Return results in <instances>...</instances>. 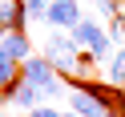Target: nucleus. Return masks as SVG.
Returning <instances> with one entry per match:
<instances>
[{
  "instance_id": "2eb2a0df",
  "label": "nucleus",
  "mask_w": 125,
  "mask_h": 117,
  "mask_svg": "<svg viewBox=\"0 0 125 117\" xmlns=\"http://www.w3.org/2000/svg\"><path fill=\"white\" fill-rule=\"evenodd\" d=\"M0 41H4V24H0Z\"/></svg>"
},
{
  "instance_id": "7ed1b4c3",
  "label": "nucleus",
  "mask_w": 125,
  "mask_h": 117,
  "mask_svg": "<svg viewBox=\"0 0 125 117\" xmlns=\"http://www.w3.org/2000/svg\"><path fill=\"white\" fill-rule=\"evenodd\" d=\"M44 20L52 28H61V32H73V24L81 20V0H49Z\"/></svg>"
},
{
  "instance_id": "ddd939ff",
  "label": "nucleus",
  "mask_w": 125,
  "mask_h": 117,
  "mask_svg": "<svg viewBox=\"0 0 125 117\" xmlns=\"http://www.w3.org/2000/svg\"><path fill=\"white\" fill-rule=\"evenodd\" d=\"M28 117H61V109H52V105H36V109H28Z\"/></svg>"
},
{
  "instance_id": "f257e3e1",
  "label": "nucleus",
  "mask_w": 125,
  "mask_h": 117,
  "mask_svg": "<svg viewBox=\"0 0 125 117\" xmlns=\"http://www.w3.org/2000/svg\"><path fill=\"white\" fill-rule=\"evenodd\" d=\"M20 77L36 89V97H61V93H65V77H61L44 57H36V53L20 61Z\"/></svg>"
},
{
  "instance_id": "9d476101",
  "label": "nucleus",
  "mask_w": 125,
  "mask_h": 117,
  "mask_svg": "<svg viewBox=\"0 0 125 117\" xmlns=\"http://www.w3.org/2000/svg\"><path fill=\"white\" fill-rule=\"evenodd\" d=\"M16 77H20V65H12V61H0V93L8 89Z\"/></svg>"
},
{
  "instance_id": "f3484780",
  "label": "nucleus",
  "mask_w": 125,
  "mask_h": 117,
  "mask_svg": "<svg viewBox=\"0 0 125 117\" xmlns=\"http://www.w3.org/2000/svg\"><path fill=\"white\" fill-rule=\"evenodd\" d=\"M0 117H4V113H0Z\"/></svg>"
},
{
  "instance_id": "0eeeda50",
  "label": "nucleus",
  "mask_w": 125,
  "mask_h": 117,
  "mask_svg": "<svg viewBox=\"0 0 125 117\" xmlns=\"http://www.w3.org/2000/svg\"><path fill=\"white\" fill-rule=\"evenodd\" d=\"M0 24H4V32H24L28 28L24 4L20 0H0Z\"/></svg>"
},
{
  "instance_id": "9b49d317",
  "label": "nucleus",
  "mask_w": 125,
  "mask_h": 117,
  "mask_svg": "<svg viewBox=\"0 0 125 117\" xmlns=\"http://www.w3.org/2000/svg\"><path fill=\"white\" fill-rule=\"evenodd\" d=\"M20 4H24L28 20H44V12H49V0H20Z\"/></svg>"
},
{
  "instance_id": "4468645a",
  "label": "nucleus",
  "mask_w": 125,
  "mask_h": 117,
  "mask_svg": "<svg viewBox=\"0 0 125 117\" xmlns=\"http://www.w3.org/2000/svg\"><path fill=\"white\" fill-rule=\"evenodd\" d=\"M101 117H121V113H117V109H105V113H101Z\"/></svg>"
},
{
  "instance_id": "423d86ee",
  "label": "nucleus",
  "mask_w": 125,
  "mask_h": 117,
  "mask_svg": "<svg viewBox=\"0 0 125 117\" xmlns=\"http://www.w3.org/2000/svg\"><path fill=\"white\" fill-rule=\"evenodd\" d=\"M0 97L8 101V105H16V109H36V101H41V97H36V89L24 81V77H16V81H12L8 89L0 93Z\"/></svg>"
},
{
  "instance_id": "39448f33",
  "label": "nucleus",
  "mask_w": 125,
  "mask_h": 117,
  "mask_svg": "<svg viewBox=\"0 0 125 117\" xmlns=\"http://www.w3.org/2000/svg\"><path fill=\"white\" fill-rule=\"evenodd\" d=\"M24 57H32V41H28V32H4V41H0V61L20 65Z\"/></svg>"
},
{
  "instance_id": "f8f14e48",
  "label": "nucleus",
  "mask_w": 125,
  "mask_h": 117,
  "mask_svg": "<svg viewBox=\"0 0 125 117\" xmlns=\"http://www.w3.org/2000/svg\"><path fill=\"white\" fill-rule=\"evenodd\" d=\"M109 32H113V41H121V44H125V12H121L117 20H109Z\"/></svg>"
},
{
  "instance_id": "dca6fc26",
  "label": "nucleus",
  "mask_w": 125,
  "mask_h": 117,
  "mask_svg": "<svg viewBox=\"0 0 125 117\" xmlns=\"http://www.w3.org/2000/svg\"><path fill=\"white\" fill-rule=\"evenodd\" d=\"M61 117H77V113H61Z\"/></svg>"
},
{
  "instance_id": "6e6552de",
  "label": "nucleus",
  "mask_w": 125,
  "mask_h": 117,
  "mask_svg": "<svg viewBox=\"0 0 125 117\" xmlns=\"http://www.w3.org/2000/svg\"><path fill=\"white\" fill-rule=\"evenodd\" d=\"M109 85L125 89V44L113 49V57H109Z\"/></svg>"
},
{
  "instance_id": "1a4fd4ad",
  "label": "nucleus",
  "mask_w": 125,
  "mask_h": 117,
  "mask_svg": "<svg viewBox=\"0 0 125 117\" xmlns=\"http://www.w3.org/2000/svg\"><path fill=\"white\" fill-rule=\"evenodd\" d=\"M93 12H97L101 20H117L125 12V4H121V0H93Z\"/></svg>"
},
{
  "instance_id": "20e7f679",
  "label": "nucleus",
  "mask_w": 125,
  "mask_h": 117,
  "mask_svg": "<svg viewBox=\"0 0 125 117\" xmlns=\"http://www.w3.org/2000/svg\"><path fill=\"white\" fill-rule=\"evenodd\" d=\"M69 113H77V117H101L105 105H101L85 85H69Z\"/></svg>"
},
{
  "instance_id": "f03ea898",
  "label": "nucleus",
  "mask_w": 125,
  "mask_h": 117,
  "mask_svg": "<svg viewBox=\"0 0 125 117\" xmlns=\"http://www.w3.org/2000/svg\"><path fill=\"white\" fill-rule=\"evenodd\" d=\"M73 41L81 44V49H89L93 61H109L113 57V36H109V28L101 24V20H77L73 24Z\"/></svg>"
}]
</instances>
